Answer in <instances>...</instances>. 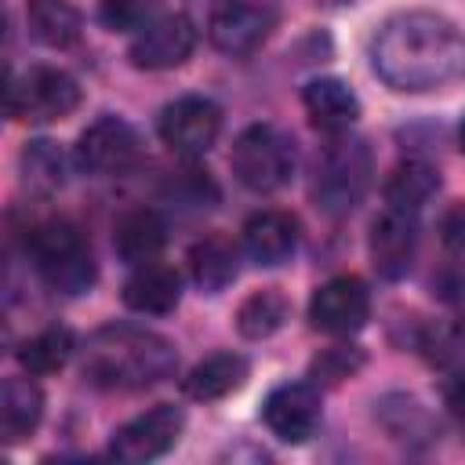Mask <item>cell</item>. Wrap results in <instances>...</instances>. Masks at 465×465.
<instances>
[{"label":"cell","instance_id":"6da1fadb","mask_svg":"<svg viewBox=\"0 0 465 465\" xmlns=\"http://www.w3.org/2000/svg\"><path fill=\"white\" fill-rule=\"evenodd\" d=\"M371 65L392 91H443L465 80V29L436 11H400L378 25Z\"/></svg>","mask_w":465,"mask_h":465},{"label":"cell","instance_id":"7a4b0ae2","mask_svg":"<svg viewBox=\"0 0 465 465\" xmlns=\"http://www.w3.org/2000/svg\"><path fill=\"white\" fill-rule=\"evenodd\" d=\"M178 367L174 345L145 327L109 323L87 338L84 374L102 389H145L171 378Z\"/></svg>","mask_w":465,"mask_h":465},{"label":"cell","instance_id":"3957f363","mask_svg":"<svg viewBox=\"0 0 465 465\" xmlns=\"http://www.w3.org/2000/svg\"><path fill=\"white\" fill-rule=\"evenodd\" d=\"M25 251L33 258V265L40 269V276L65 294H80L94 280V262H91L87 240L69 218L36 222L25 236Z\"/></svg>","mask_w":465,"mask_h":465},{"label":"cell","instance_id":"277c9868","mask_svg":"<svg viewBox=\"0 0 465 465\" xmlns=\"http://www.w3.org/2000/svg\"><path fill=\"white\" fill-rule=\"evenodd\" d=\"M294 142L272 124H251L236 134L229 167L251 193H276L294 178Z\"/></svg>","mask_w":465,"mask_h":465},{"label":"cell","instance_id":"5b68a950","mask_svg":"<svg viewBox=\"0 0 465 465\" xmlns=\"http://www.w3.org/2000/svg\"><path fill=\"white\" fill-rule=\"evenodd\" d=\"M371 149L360 138H334L316 163L312 196L327 214H349L371 189Z\"/></svg>","mask_w":465,"mask_h":465},{"label":"cell","instance_id":"8992f818","mask_svg":"<svg viewBox=\"0 0 465 465\" xmlns=\"http://www.w3.org/2000/svg\"><path fill=\"white\" fill-rule=\"evenodd\" d=\"M80 105V84L65 69L33 65L7 84V113L29 124L65 120Z\"/></svg>","mask_w":465,"mask_h":465},{"label":"cell","instance_id":"52a82bcc","mask_svg":"<svg viewBox=\"0 0 465 465\" xmlns=\"http://www.w3.org/2000/svg\"><path fill=\"white\" fill-rule=\"evenodd\" d=\"M138 156H142V138L120 116H98L76 138V163H80V171L98 174V178H113V174L131 171L138 163Z\"/></svg>","mask_w":465,"mask_h":465},{"label":"cell","instance_id":"ba28073f","mask_svg":"<svg viewBox=\"0 0 465 465\" xmlns=\"http://www.w3.org/2000/svg\"><path fill=\"white\" fill-rule=\"evenodd\" d=\"M163 145L178 156H203L222 131V109L203 94H182L163 105L156 124Z\"/></svg>","mask_w":465,"mask_h":465},{"label":"cell","instance_id":"9c48e42d","mask_svg":"<svg viewBox=\"0 0 465 465\" xmlns=\"http://www.w3.org/2000/svg\"><path fill=\"white\" fill-rule=\"evenodd\" d=\"M185 429V414L171 403H156L153 411L131 418L127 425H120L109 440V454L124 465H142V461H153V458H163L178 436Z\"/></svg>","mask_w":465,"mask_h":465},{"label":"cell","instance_id":"30bf717a","mask_svg":"<svg viewBox=\"0 0 465 465\" xmlns=\"http://www.w3.org/2000/svg\"><path fill=\"white\" fill-rule=\"evenodd\" d=\"M196 47V25L189 15L182 11H171V15H156L153 22H145L131 47H127V58L134 69H149V73H160V69H174L182 65Z\"/></svg>","mask_w":465,"mask_h":465},{"label":"cell","instance_id":"8fae6325","mask_svg":"<svg viewBox=\"0 0 465 465\" xmlns=\"http://www.w3.org/2000/svg\"><path fill=\"white\" fill-rule=\"evenodd\" d=\"M276 25V15L258 0H214L207 15V36L225 54L258 51Z\"/></svg>","mask_w":465,"mask_h":465},{"label":"cell","instance_id":"7c38bea8","mask_svg":"<svg viewBox=\"0 0 465 465\" xmlns=\"http://www.w3.org/2000/svg\"><path fill=\"white\" fill-rule=\"evenodd\" d=\"M371 316V291L360 276H334L309 298V323L323 334H356Z\"/></svg>","mask_w":465,"mask_h":465},{"label":"cell","instance_id":"4fadbf2b","mask_svg":"<svg viewBox=\"0 0 465 465\" xmlns=\"http://www.w3.org/2000/svg\"><path fill=\"white\" fill-rule=\"evenodd\" d=\"M262 418L283 443H305L320 425V389L312 381H283L265 396Z\"/></svg>","mask_w":465,"mask_h":465},{"label":"cell","instance_id":"5bb4252c","mask_svg":"<svg viewBox=\"0 0 465 465\" xmlns=\"http://www.w3.org/2000/svg\"><path fill=\"white\" fill-rule=\"evenodd\" d=\"M418 251V214L381 207L371 222V262L385 280H400Z\"/></svg>","mask_w":465,"mask_h":465},{"label":"cell","instance_id":"9a60e30c","mask_svg":"<svg viewBox=\"0 0 465 465\" xmlns=\"http://www.w3.org/2000/svg\"><path fill=\"white\" fill-rule=\"evenodd\" d=\"M302 105H305V116L312 120V127H320L327 134H345L360 116V102H356L352 87L341 84L338 76L309 80L302 91Z\"/></svg>","mask_w":465,"mask_h":465},{"label":"cell","instance_id":"2e32d148","mask_svg":"<svg viewBox=\"0 0 465 465\" xmlns=\"http://www.w3.org/2000/svg\"><path fill=\"white\" fill-rule=\"evenodd\" d=\"M298 247V218L287 211H258L243 225V251L258 265H283Z\"/></svg>","mask_w":465,"mask_h":465},{"label":"cell","instance_id":"e0dca14e","mask_svg":"<svg viewBox=\"0 0 465 465\" xmlns=\"http://www.w3.org/2000/svg\"><path fill=\"white\" fill-rule=\"evenodd\" d=\"M182 298V276L171 265L145 262L134 265V272L124 280V305L142 316H163Z\"/></svg>","mask_w":465,"mask_h":465},{"label":"cell","instance_id":"ac0fdd59","mask_svg":"<svg viewBox=\"0 0 465 465\" xmlns=\"http://www.w3.org/2000/svg\"><path fill=\"white\" fill-rule=\"evenodd\" d=\"M167 243V222L153 207H134L116 218L113 225V251L127 265H145L153 262Z\"/></svg>","mask_w":465,"mask_h":465},{"label":"cell","instance_id":"d6986e66","mask_svg":"<svg viewBox=\"0 0 465 465\" xmlns=\"http://www.w3.org/2000/svg\"><path fill=\"white\" fill-rule=\"evenodd\" d=\"M236 262H240L236 243H232L229 236L211 232V236L196 240L193 251H189L193 283H196L200 291H207V294H218V291H225V287L236 280V269H240Z\"/></svg>","mask_w":465,"mask_h":465},{"label":"cell","instance_id":"ffe728a7","mask_svg":"<svg viewBox=\"0 0 465 465\" xmlns=\"http://www.w3.org/2000/svg\"><path fill=\"white\" fill-rule=\"evenodd\" d=\"M243 378H247V360L240 352H211L185 374L182 389H185V396L207 403V400H222L232 389H240Z\"/></svg>","mask_w":465,"mask_h":465},{"label":"cell","instance_id":"44dd1931","mask_svg":"<svg viewBox=\"0 0 465 465\" xmlns=\"http://www.w3.org/2000/svg\"><path fill=\"white\" fill-rule=\"evenodd\" d=\"M440 189V171L425 160H400L392 167V174L385 178V207H396V211H411L418 214Z\"/></svg>","mask_w":465,"mask_h":465},{"label":"cell","instance_id":"7402d4cb","mask_svg":"<svg viewBox=\"0 0 465 465\" xmlns=\"http://www.w3.org/2000/svg\"><path fill=\"white\" fill-rule=\"evenodd\" d=\"M44 418V392L29 378H7L0 392V432L7 443L25 440Z\"/></svg>","mask_w":465,"mask_h":465},{"label":"cell","instance_id":"603a6c76","mask_svg":"<svg viewBox=\"0 0 465 465\" xmlns=\"http://www.w3.org/2000/svg\"><path fill=\"white\" fill-rule=\"evenodd\" d=\"M29 33L47 47H69L80 40L84 18L69 0H25Z\"/></svg>","mask_w":465,"mask_h":465},{"label":"cell","instance_id":"cb8c5ba5","mask_svg":"<svg viewBox=\"0 0 465 465\" xmlns=\"http://www.w3.org/2000/svg\"><path fill=\"white\" fill-rule=\"evenodd\" d=\"M291 316V302L276 291V287H265V291H254L240 302L236 309V331L251 341H262L269 334H276Z\"/></svg>","mask_w":465,"mask_h":465},{"label":"cell","instance_id":"d4e9b609","mask_svg":"<svg viewBox=\"0 0 465 465\" xmlns=\"http://www.w3.org/2000/svg\"><path fill=\"white\" fill-rule=\"evenodd\" d=\"M69 356H73V334L65 327H47V331L25 338L18 349V363L29 374H54L65 367Z\"/></svg>","mask_w":465,"mask_h":465},{"label":"cell","instance_id":"484cf974","mask_svg":"<svg viewBox=\"0 0 465 465\" xmlns=\"http://www.w3.org/2000/svg\"><path fill=\"white\" fill-rule=\"evenodd\" d=\"M22 171H25V178H29L33 189L51 193V189H58L65 182V156L58 153L54 142H44V138L40 142H25V149H22Z\"/></svg>","mask_w":465,"mask_h":465},{"label":"cell","instance_id":"4316f807","mask_svg":"<svg viewBox=\"0 0 465 465\" xmlns=\"http://www.w3.org/2000/svg\"><path fill=\"white\" fill-rule=\"evenodd\" d=\"M160 11V0H98V22L113 33L142 29Z\"/></svg>","mask_w":465,"mask_h":465},{"label":"cell","instance_id":"83f0119b","mask_svg":"<svg viewBox=\"0 0 465 465\" xmlns=\"http://www.w3.org/2000/svg\"><path fill=\"white\" fill-rule=\"evenodd\" d=\"M360 367H363V352L352 349V345L323 349V352L312 360V374H316V381H323V385H338L341 378L356 374Z\"/></svg>","mask_w":465,"mask_h":465},{"label":"cell","instance_id":"f1b7e54d","mask_svg":"<svg viewBox=\"0 0 465 465\" xmlns=\"http://www.w3.org/2000/svg\"><path fill=\"white\" fill-rule=\"evenodd\" d=\"M443 240H447L450 247H461V251H465V207H458V211L447 218V225H443Z\"/></svg>","mask_w":465,"mask_h":465},{"label":"cell","instance_id":"f546056e","mask_svg":"<svg viewBox=\"0 0 465 465\" xmlns=\"http://www.w3.org/2000/svg\"><path fill=\"white\" fill-rule=\"evenodd\" d=\"M443 396H447V407H450L454 414H465V374H454V378L447 381Z\"/></svg>","mask_w":465,"mask_h":465},{"label":"cell","instance_id":"4dcf8cb0","mask_svg":"<svg viewBox=\"0 0 465 465\" xmlns=\"http://www.w3.org/2000/svg\"><path fill=\"white\" fill-rule=\"evenodd\" d=\"M461 149H465V124H461Z\"/></svg>","mask_w":465,"mask_h":465}]
</instances>
